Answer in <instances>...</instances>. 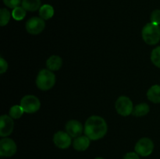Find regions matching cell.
I'll return each instance as SVG.
<instances>
[{
  "instance_id": "obj_12",
  "label": "cell",
  "mask_w": 160,
  "mask_h": 159,
  "mask_svg": "<svg viewBox=\"0 0 160 159\" xmlns=\"http://www.w3.org/2000/svg\"><path fill=\"white\" fill-rule=\"evenodd\" d=\"M90 145V139L87 136H80L76 137L73 142V147L78 151H84L88 148Z\"/></svg>"
},
{
  "instance_id": "obj_22",
  "label": "cell",
  "mask_w": 160,
  "mask_h": 159,
  "mask_svg": "<svg viewBox=\"0 0 160 159\" xmlns=\"http://www.w3.org/2000/svg\"><path fill=\"white\" fill-rule=\"evenodd\" d=\"M151 23H154L156 25L160 24V9H156L153 11L151 14Z\"/></svg>"
},
{
  "instance_id": "obj_25",
  "label": "cell",
  "mask_w": 160,
  "mask_h": 159,
  "mask_svg": "<svg viewBox=\"0 0 160 159\" xmlns=\"http://www.w3.org/2000/svg\"><path fill=\"white\" fill-rule=\"evenodd\" d=\"M123 159H140L139 154L136 152H129L126 154Z\"/></svg>"
},
{
  "instance_id": "obj_3",
  "label": "cell",
  "mask_w": 160,
  "mask_h": 159,
  "mask_svg": "<svg viewBox=\"0 0 160 159\" xmlns=\"http://www.w3.org/2000/svg\"><path fill=\"white\" fill-rule=\"evenodd\" d=\"M56 84V76L49 70H42L36 78V85L42 90H48Z\"/></svg>"
},
{
  "instance_id": "obj_19",
  "label": "cell",
  "mask_w": 160,
  "mask_h": 159,
  "mask_svg": "<svg viewBox=\"0 0 160 159\" xmlns=\"http://www.w3.org/2000/svg\"><path fill=\"white\" fill-rule=\"evenodd\" d=\"M23 112H24V111L22 108L21 106L14 105L9 109V116L12 117V118L17 119V118H20L23 115Z\"/></svg>"
},
{
  "instance_id": "obj_2",
  "label": "cell",
  "mask_w": 160,
  "mask_h": 159,
  "mask_svg": "<svg viewBox=\"0 0 160 159\" xmlns=\"http://www.w3.org/2000/svg\"><path fill=\"white\" fill-rule=\"evenodd\" d=\"M142 36L144 41L149 45H156L160 41V27L159 25L148 23L143 27Z\"/></svg>"
},
{
  "instance_id": "obj_17",
  "label": "cell",
  "mask_w": 160,
  "mask_h": 159,
  "mask_svg": "<svg viewBox=\"0 0 160 159\" xmlns=\"http://www.w3.org/2000/svg\"><path fill=\"white\" fill-rule=\"evenodd\" d=\"M150 108L146 103H141L134 108L132 112V115L136 117H141L146 115L149 112Z\"/></svg>"
},
{
  "instance_id": "obj_15",
  "label": "cell",
  "mask_w": 160,
  "mask_h": 159,
  "mask_svg": "<svg viewBox=\"0 0 160 159\" xmlns=\"http://www.w3.org/2000/svg\"><path fill=\"white\" fill-rule=\"evenodd\" d=\"M22 7L26 11L34 12L41 8V0H22Z\"/></svg>"
},
{
  "instance_id": "obj_7",
  "label": "cell",
  "mask_w": 160,
  "mask_h": 159,
  "mask_svg": "<svg viewBox=\"0 0 160 159\" xmlns=\"http://www.w3.org/2000/svg\"><path fill=\"white\" fill-rule=\"evenodd\" d=\"M45 27V20L41 17H34L27 21L26 30L29 34L36 35L39 34L44 31Z\"/></svg>"
},
{
  "instance_id": "obj_9",
  "label": "cell",
  "mask_w": 160,
  "mask_h": 159,
  "mask_svg": "<svg viewBox=\"0 0 160 159\" xmlns=\"http://www.w3.org/2000/svg\"><path fill=\"white\" fill-rule=\"evenodd\" d=\"M54 144L60 149H67L71 144V137L64 131H59L53 137Z\"/></svg>"
},
{
  "instance_id": "obj_10",
  "label": "cell",
  "mask_w": 160,
  "mask_h": 159,
  "mask_svg": "<svg viewBox=\"0 0 160 159\" xmlns=\"http://www.w3.org/2000/svg\"><path fill=\"white\" fill-rule=\"evenodd\" d=\"M14 127V123L12 117L3 115L0 119V136L6 137L12 132Z\"/></svg>"
},
{
  "instance_id": "obj_16",
  "label": "cell",
  "mask_w": 160,
  "mask_h": 159,
  "mask_svg": "<svg viewBox=\"0 0 160 159\" xmlns=\"http://www.w3.org/2000/svg\"><path fill=\"white\" fill-rule=\"evenodd\" d=\"M39 15L43 20H49L54 15V9L48 4L43 5L39 9Z\"/></svg>"
},
{
  "instance_id": "obj_1",
  "label": "cell",
  "mask_w": 160,
  "mask_h": 159,
  "mask_svg": "<svg viewBox=\"0 0 160 159\" xmlns=\"http://www.w3.org/2000/svg\"><path fill=\"white\" fill-rule=\"evenodd\" d=\"M108 126L106 120L98 115L89 117L84 125V133L90 140H98L105 137Z\"/></svg>"
},
{
  "instance_id": "obj_21",
  "label": "cell",
  "mask_w": 160,
  "mask_h": 159,
  "mask_svg": "<svg viewBox=\"0 0 160 159\" xmlns=\"http://www.w3.org/2000/svg\"><path fill=\"white\" fill-rule=\"evenodd\" d=\"M151 60L156 67L160 68V46L152 50L151 54Z\"/></svg>"
},
{
  "instance_id": "obj_20",
  "label": "cell",
  "mask_w": 160,
  "mask_h": 159,
  "mask_svg": "<svg viewBox=\"0 0 160 159\" xmlns=\"http://www.w3.org/2000/svg\"><path fill=\"white\" fill-rule=\"evenodd\" d=\"M12 18L16 20H22L26 16V9H23V7H16L15 9H12Z\"/></svg>"
},
{
  "instance_id": "obj_24",
  "label": "cell",
  "mask_w": 160,
  "mask_h": 159,
  "mask_svg": "<svg viewBox=\"0 0 160 159\" xmlns=\"http://www.w3.org/2000/svg\"><path fill=\"white\" fill-rule=\"evenodd\" d=\"M8 69V63L2 57L0 58V73L3 74Z\"/></svg>"
},
{
  "instance_id": "obj_13",
  "label": "cell",
  "mask_w": 160,
  "mask_h": 159,
  "mask_svg": "<svg viewBox=\"0 0 160 159\" xmlns=\"http://www.w3.org/2000/svg\"><path fill=\"white\" fill-rule=\"evenodd\" d=\"M62 65V60L61 57L59 55H52L47 59L46 61V66L48 70L51 71H56L61 68Z\"/></svg>"
},
{
  "instance_id": "obj_5",
  "label": "cell",
  "mask_w": 160,
  "mask_h": 159,
  "mask_svg": "<svg viewBox=\"0 0 160 159\" xmlns=\"http://www.w3.org/2000/svg\"><path fill=\"white\" fill-rule=\"evenodd\" d=\"M115 107L117 113L122 116H128L132 114L134 109L133 102L128 97L126 96H120L118 98L116 101Z\"/></svg>"
},
{
  "instance_id": "obj_8",
  "label": "cell",
  "mask_w": 160,
  "mask_h": 159,
  "mask_svg": "<svg viewBox=\"0 0 160 159\" xmlns=\"http://www.w3.org/2000/svg\"><path fill=\"white\" fill-rule=\"evenodd\" d=\"M17 144L10 138H3L0 140V155L2 157H12L17 152Z\"/></svg>"
},
{
  "instance_id": "obj_26",
  "label": "cell",
  "mask_w": 160,
  "mask_h": 159,
  "mask_svg": "<svg viewBox=\"0 0 160 159\" xmlns=\"http://www.w3.org/2000/svg\"><path fill=\"white\" fill-rule=\"evenodd\" d=\"M95 159H104V158H102V157H96V158Z\"/></svg>"
},
{
  "instance_id": "obj_18",
  "label": "cell",
  "mask_w": 160,
  "mask_h": 159,
  "mask_svg": "<svg viewBox=\"0 0 160 159\" xmlns=\"http://www.w3.org/2000/svg\"><path fill=\"white\" fill-rule=\"evenodd\" d=\"M10 17L11 14L8 9H5V8L1 9V10H0V25L2 26L7 25L10 20Z\"/></svg>"
},
{
  "instance_id": "obj_11",
  "label": "cell",
  "mask_w": 160,
  "mask_h": 159,
  "mask_svg": "<svg viewBox=\"0 0 160 159\" xmlns=\"http://www.w3.org/2000/svg\"><path fill=\"white\" fill-rule=\"evenodd\" d=\"M66 132L71 137H80L83 132V126L78 120H70L66 124Z\"/></svg>"
},
{
  "instance_id": "obj_23",
  "label": "cell",
  "mask_w": 160,
  "mask_h": 159,
  "mask_svg": "<svg viewBox=\"0 0 160 159\" xmlns=\"http://www.w3.org/2000/svg\"><path fill=\"white\" fill-rule=\"evenodd\" d=\"M3 2L7 7L15 9L16 7H18L20 6V2H22L21 0H3Z\"/></svg>"
},
{
  "instance_id": "obj_4",
  "label": "cell",
  "mask_w": 160,
  "mask_h": 159,
  "mask_svg": "<svg viewBox=\"0 0 160 159\" xmlns=\"http://www.w3.org/2000/svg\"><path fill=\"white\" fill-rule=\"evenodd\" d=\"M20 106L26 113H34L41 107V102L38 98L34 95H26L20 101Z\"/></svg>"
},
{
  "instance_id": "obj_6",
  "label": "cell",
  "mask_w": 160,
  "mask_h": 159,
  "mask_svg": "<svg viewBox=\"0 0 160 159\" xmlns=\"http://www.w3.org/2000/svg\"><path fill=\"white\" fill-rule=\"evenodd\" d=\"M154 150V143L152 140L147 137L140 139L134 147V151L142 157H147L152 153Z\"/></svg>"
},
{
  "instance_id": "obj_14",
  "label": "cell",
  "mask_w": 160,
  "mask_h": 159,
  "mask_svg": "<svg viewBox=\"0 0 160 159\" xmlns=\"http://www.w3.org/2000/svg\"><path fill=\"white\" fill-rule=\"evenodd\" d=\"M147 97L150 101L153 103H160V86L153 85L148 89Z\"/></svg>"
}]
</instances>
